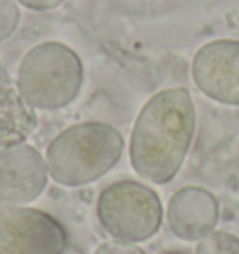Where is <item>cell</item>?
<instances>
[{
	"label": "cell",
	"mask_w": 239,
	"mask_h": 254,
	"mask_svg": "<svg viewBox=\"0 0 239 254\" xmlns=\"http://www.w3.org/2000/svg\"><path fill=\"white\" fill-rule=\"evenodd\" d=\"M84 82V65L69 45L43 41L21 58L17 92L30 109L60 111L71 105Z\"/></svg>",
	"instance_id": "obj_3"
},
{
	"label": "cell",
	"mask_w": 239,
	"mask_h": 254,
	"mask_svg": "<svg viewBox=\"0 0 239 254\" xmlns=\"http://www.w3.org/2000/svg\"><path fill=\"white\" fill-rule=\"evenodd\" d=\"M196 129V109L189 90L167 88L140 109L129 140L131 167L155 185L170 183L179 172Z\"/></svg>",
	"instance_id": "obj_1"
},
{
	"label": "cell",
	"mask_w": 239,
	"mask_h": 254,
	"mask_svg": "<svg viewBox=\"0 0 239 254\" xmlns=\"http://www.w3.org/2000/svg\"><path fill=\"white\" fill-rule=\"evenodd\" d=\"M123 153V136L105 122H80L65 127L45 151L49 178L64 187L97 182L116 167Z\"/></svg>",
	"instance_id": "obj_2"
},
{
	"label": "cell",
	"mask_w": 239,
	"mask_h": 254,
	"mask_svg": "<svg viewBox=\"0 0 239 254\" xmlns=\"http://www.w3.org/2000/svg\"><path fill=\"white\" fill-rule=\"evenodd\" d=\"M49 183L45 157L24 140L0 142V207L28 206Z\"/></svg>",
	"instance_id": "obj_6"
},
{
	"label": "cell",
	"mask_w": 239,
	"mask_h": 254,
	"mask_svg": "<svg viewBox=\"0 0 239 254\" xmlns=\"http://www.w3.org/2000/svg\"><path fill=\"white\" fill-rule=\"evenodd\" d=\"M21 24V6L17 0H0V43L9 40Z\"/></svg>",
	"instance_id": "obj_10"
},
{
	"label": "cell",
	"mask_w": 239,
	"mask_h": 254,
	"mask_svg": "<svg viewBox=\"0 0 239 254\" xmlns=\"http://www.w3.org/2000/svg\"><path fill=\"white\" fill-rule=\"evenodd\" d=\"M221 215L219 200L211 190L187 185L170 196L167 222L170 232L183 241H200L215 230Z\"/></svg>",
	"instance_id": "obj_8"
},
{
	"label": "cell",
	"mask_w": 239,
	"mask_h": 254,
	"mask_svg": "<svg viewBox=\"0 0 239 254\" xmlns=\"http://www.w3.org/2000/svg\"><path fill=\"white\" fill-rule=\"evenodd\" d=\"M161 254H187V253H183V251H165V253H161Z\"/></svg>",
	"instance_id": "obj_13"
},
{
	"label": "cell",
	"mask_w": 239,
	"mask_h": 254,
	"mask_svg": "<svg viewBox=\"0 0 239 254\" xmlns=\"http://www.w3.org/2000/svg\"><path fill=\"white\" fill-rule=\"evenodd\" d=\"M19 6L32 11H51V9L60 8L65 0H17Z\"/></svg>",
	"instance_id": "obj_12"
},
{
	"label": "cell",
	"mask_w": 239,
	"mask_h": 254,
	"mask_svg": "<svg viewBox=\"0 0 239 254\" xmlns=\"http://www.w3.org/2000/svg\"><path fill=\"white\" fill-rule=\"evenodd\" d=\"M94 254H146L144 249L136 243H125V241H107L96 249Z\"/></svg>",
	"instance_id": "obj_11"
},
{
	"label": "cell",
	"mask_w": 239,
	"mask_h": 254,
	"mask_svg": "<svg viewBox=\"0 0 239 254\" xmlns=\"http://www.w3.org/2000/svg\"><path fill=\"white\" fill-rule=\"evenodd\" d=\"M194 254H239V238L232 232L213 230L200 239Z\"/></svg>",
	"instance_id": "obj_9"
},
{
	"label": "cell",
	"mask_w": 239,
	"mask_h": 254,
	"mask_svg": "<svg viewBox=\"0 0 239 254\" xmlns=\"http://www.w3.org/2000/svg\"><path fill=\"white\" fill-rule=\"evenodd\" d=\"M192 80L217 103L239 107V40H213L196 51Z\"/></svg>",
	"instance_id": "obj_7"
},
{
	"label": "cell",
	"mask_w": 239,
	"mask_h": 254,
	"mask_svg": "<svg viewBox=\"0 0 239 254\" xmlns=\"http://www.w3.org/2000/svg\"><path fill=\"white\" fill-rule=\"evenodd\" d=\"M96 213L103 230L116 241L142 243L152 239L163 224L159 194L148 185L121 180L105 187Z\"/></svg>",
	"instance_id": "obj_4"
},
{
	"label": "cell",
	"mask_w": 239,
	"mask_h": 254,
	"mask_svg": "<svg viewBox=\"0 0 239 254\" xmlns=\"http://www.w3.org/2000/svg\"><path fill=\"white\" fill-rule=\"evenodd\" d=\"M65 226L51 213L30 206L0 207V254H64Z\"/></svg>",
	"instance_id": "obj_5"
}]
</instances>
